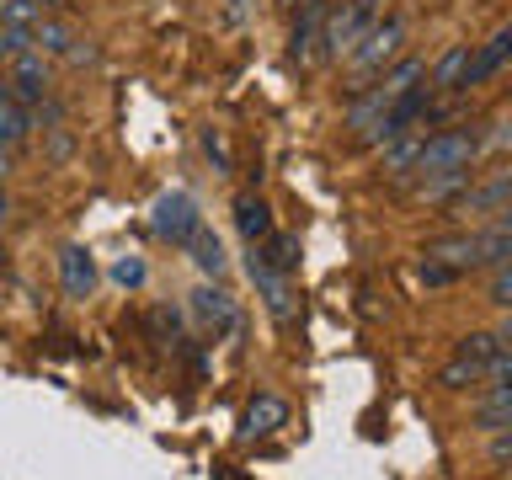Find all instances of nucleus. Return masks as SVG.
<instances>
[{
  "mask_svg": "<svg viewBox=\"0 0 512 480\" xmlns=\"http://www.w3.org/2000/svg\"><path fill=\"white\" fill-rule=\"evenodd\" d=\"M427 256H432V262H443V267H454V272H464V267H480V246H475V235L443 240V246H432Z\"/></svg>",
  "mask_w": 512,
  "mask_h": 480,
  "instance_id": "nucleus-14",
  "label": "nucleus"
},
{
  "mask_svg": "<svg viewBox=\"0 0 512 480\" xmlns=\"http://www.w3.org/2000/svg\"><path fill=\"white\" fill-rule=\"evenodd\" d=\"M400 43H406V16H384V22H374L363 32V43L352 48V70L358 75H379L390 59H400Z\"/></svg>",
  "mask_w": 512,
  "mask_h": 480,
  "instance_id": "nucleus-4",
  "label": "nucleus"
},
{
  "mask_svg": "<svg viewBox=\"0 0 512 480\" xmlns=\"http://www.w3.org/2000/svg\"><path fill=\"white\" fill-rule=\"evenodd\" d=\"M416 150H422V139H416V134L395 139L390 155H384V171H390V176H411V171H416Z\"/></svg>",
  "mask_w": 512,
  "mask_h": 480,
  "instance_id": "nucleus-18",
  "label": "nucleus"
},
{
  "mask_svg": "<svg viewBox=\"0 0 512 480\" xmlns=\"http://www.w3.org/2000/svg\"><path fill=\"white\" fill-rule=\"evenodd\" d=\"M0 22H6V27H38L43 6H38V0H0Z\"/></svg>",
  "mask_w": 512,
  "mask_h": 480,
  "instance_id": "nucleus-20",
  "label": "nucleus"
},
{
  "mask_svg": "<svg viewBox=\"0 0 512 480\" xmlns=\"http://www.w3.org/2000/svg\"><path fill=\"white\" fill-rule=\"evenodd\" d=\"M32 48V27H0V54H27Z\"/></svg>",
  "mask_w": 512,
  "mask_h": 480,
  "instance_id": "nucleus-23",
  "label": "nucleus"
},
{
  "mask_svg": "<svg viewBox=\"0 0 512 480\" xmlns=\"http://www.w3.org/2000/svg\"><path fill=\"white\" fill-rule=\"evenodd\" d=\"M475 155H480V134H475V128H443V134L422 139V150H416V171H422V176L464 171V166H475Z\"/></svg>",
  "mask_w": 512,
  "mask_h": 480,
  "instance_id": "nucleus-3",
  "label": "nucleus"
},
{
  "mask_svg": "<svg viewBox=\"0 0 512 480\" xmlns=\"http://www.w3.org/2000/svg\"><path fill=\"white\" fill-rule=\"evenodd\" d=\"M251 283L262 288L272 320H278V326H294V294H288V278H283V272H272L262 256H251Z\"/></svg>",
  "mask_w": 512,
  "mask_h": 480,
  "instance_id": "nucleus-8",
  "label": "nucleus"
},
{
  "mask_svg": "<svg viewBox=\"0 0 512 480\" xmlns=\"http://www.w3.org/2000/svg\"><path fill=\"white\" fill-rule=\"evenodd\" d=\"M16 139H27V118L6 102V107H0V150H11Z\"/></svg>",
  "mask_w": 512,
  "mask_h": 480,
  "instance_id": "nucleus-21",
  "label": "nucleus"
},
{
  "mask_svg": "<svg viewBox=\"0 0 512 480\" xmlns=\"http://www.w3.org/2000/svg\"><path fill=\"white\" fill-rule=\"evenodd\" d=\"M288 422V400L283 395H256L251 406H246V416H240V438H267V432H278Z\"/></svg>",
  "mask_w": 512,
  "mask_h": 480,
  "instance_id": "nucleus-9",
  "label": "nucleus"
},
{
  "mask_svg": "<svg viewBox=\"0 0 512 480\" xmlns=\"http://www.w3.org/2000/svg\"><path fill=\"white\" fill-rule=\"evenodd\" d=\"M59 278H64V294L70 299H86L91 288H96V262H91V251L86 246H70L59 256Z\"/></svg>",
  "mask_w": 512,
  "mask_h": 480,
  "instance_id": "nucleus-10",
  "label": "nucleus"
},
{
  "mask_svg": "<svg viewBox=\"0 0 512 480\" xmlns=\"http://www.w3.org/2000/svg\"><path fill=\"white\" fill-rule=\"evenodd\" d=\"M6 219H11V198L0 192V224H6Z\"/></svg>",
  "mask_w": 512,
  "mask_h": 480,
  "instance_id": "nucleus-27",
  "label": "nucleus"
},
{
  "mask_svg": "<svg viewBox=\"0 0 512 480\" xmlns=\"http://www.w3.org/2000/svg\"><path fill=\"white\" fill-rule=\"evenodd\" d=\"M320 16H326V0H304V16L294 22V32H288V59H310V48L320 38Z\"/></svg>",
  "mask_w": 512,
  "mask_h": 480,
  "instance_id": "nucleus-12",
  "label": "nucleus"
},
{
  "mask_svg": "<svg viewBox=\"0 0 512 480\" xmlns=\"http://www.w3.org/2000/svg\"><path fill=\"white\" fill-rule=\"evenodd\" d=\"M203 150L214 155V166H219V171H230V155H224V139L214 134V128H208V134H203Z\"/></svg>",
  "mask_w": 512,
  "mask_h": 480,
  "instance_id": "nucleus-26",
  "label": "nucleus"
},
{
  "mask_svg": "<svg viewBox=\"0 0 512 480\" xmlns=\"http://www.w3.org/2000/svg\"><path fill=\"white\" fill-rule=\"evenodd\" d=\"M374 22H379V0H342V6H326V16H320V43H326L331 59H347Z\"/></svg>",
  "mask_w": 512,
  "mask_h": 480,
  "instance_id": "nucleus-1",
  "label": "nucleus"
},
{
  "mask_svg": "<svg viewBox=\"0 0 512 480\" xmlns=\"http://www.w3.org/2000/svg\"><path fill=\"white\" fill-rule=\"evenodd\" d=\"M192 315L203 320L214 336H230L235 326H240V310H235V299L224 294V288H214V283H203L198 294H192Z\"/></svg>",
  "mask_w": 512,
  "mask_h": 480,
  "instance_id": "nucleus-7",
  "label": "nucleus"
},
{
  "mask_svg": "<svg viewBox=\"0 0 512 480\" xmlns=\"http://www.w3.org/2000/svg\"><path fill=\"white\" fill-rule=\"evenodd\" d=\"M70 43H75V32L64 22H38L32 27V48H38V54H64Z\"/></svg>",
  "mask_w": 512,
  "mask_h": 480,
  "instance_id": "nucleus-17",
  "label": "nucleus"
},
{
  "mask_svg": "<svg viewBox=\"0 0 512 480\" xmlns=\"http://www.w3.org/2000/svg\"><path fill=\"white\" fill-rule=\"evenodd\" d=\"M187 251H192V262H198V267L208 272V278H219V272H224V246H219V235L208 230V224L187 240Z\"/></svg>",
  "mask_w": 512,
  "mask_h": 480,
  "instance_id": "nucleus-15",
  "label": "nucleus"
},
{
  "mask_svg": "<svg viewBox=\"0 0 512 480\" xmlns=\"http://www.w3.org/2000/svg\"><path fill=\"white\" fill-rule=\"evenodd\" d=\"M155 230L166 235L171 246H182V251H187V240L203 230L198 203H192L187 192H160V198H155Z\"/></svg>",
  "mask_w": 512,
  "mask_h": 480,
  "instance_id": "nucleus-5",
  "label": "nucleus"
},
{
  "mask_svg": "<svg viewBox=\"0 0 512 480\" xmlns=\"http://www.w3.org/2000/svg\"><path fill=\"white\" fill-rule=\"evenodd\" d=\"M283 6H304V0H283Z\"/></svg>",
  "mask_w": 512,
  "mask_h": 480,
  "instance_id": "nucleus-29",
  "label": "nucleus"
},
{
  "mask_svg": "<svg viewBox=\"0 0 512 480\" xmlns=\"http://www.w3.org/2000/svg\"><path fill=\"white\" fill-rule=\"evenodd\" d=\"M470 187V166L464 171H438V176H422V198H454V192Z\"/></svg>",
  "mask_w": 512,
  "mask_h": 480,
  "instance_id": "nucleus-19",
  "label": "nucleus"
},
{
  "mask_svg": "<svg viewBox=\"0 0 512 480\" xmlns=\"http://www.w3.org/2000/svg\"><path fill=\"white\" fill-rule=\"evenodd\" d=\"M507 342H512L507 326H502V331H475V336H464L459 352H454V363L443 368V390H470V384H480V379H486V368H491V358H496Z\"/></svg>",
  "mask_w": 512,
  "mask_h": 480,
  "instance_id": "nucleus-2",
  "label": "nucleus"
},
{
  "mask_svg": "<svg viewBox=\"0 0 512 480\" xmlns=\"http://www.w3.org/2000/svg\"><path fill=\"white\" fill-rule=\"evenodd\" d=\"M235 230L246 235V246H262L272 235V208L262 198H235Z\"/></svg>",
  "mask_w": 512,
  "mask_h": 480,
  "instance_id": "nucleus-11",
  "label": "nucleus"
},
{
  "mask_svg": "<svg viewBox=\"0 0 512 480\" xmlns=\"http://www.w3.org/2000/svg\"><path fill=\"white\" fill-rule=\"evenodd\" d=\"M491 304H512V262L507 267H491Z\"/></svg>",
  "mask_w": 512,
  "mask_h": 480,
  "instance_id": "nucleus-24",
  "label": "nucleus"
},
{
  "mask_svg": "<svg viewBox=\"0 0 512 480\" xmlns=\"http://www.w3.org/2000/svg\"><path fill=\"white\" fill-rule=\"evenodd\" d=\"M507 54H512V27H496L486 43L470 54V64H464V80H459V91H470V86H486V80L507 64Z\"/></svg>",
  "mask_w": 512,
  "mask_h": 480,
  "instance_id": "nucleus-6",
  "label": "nucleus"
},
{
  "mask_svg": "<svg viewBox=\"0 0 512 480\" xmlns=\"http://www.w3.org/2000/svg\"><path fill=\"white\" fill-rule=\"evenodd\" d=\"M43 91H48L43 54H38V48H27V54H16V96H22V102H43Z\"/></svg>",
  "mask_w": 512,
  "mask_h": 480,
  "instance_id": "nucleus-13",
  "label": "nucleus"
},
{
  "mask_svg": "<svg viewBox=\"0 0 512 480\" xmlns=\"http://www.w3.org/2000/svg\"><path fill=\"white\" fill-rule=\"evenodd\" d=\"M112 283H123V288H139L144 283V256H118V262H112Z\"/></svg>",
  "mask_w": 512,
  "mask_h": 480,
  "instance_id": "nucleus-22",
  "label": "nucleus"
},
{
  "mask_svg": "<svg viewBox=\"0 0 512 480\" xmlns=\"http://www.w3.org/2000/svg\"><path fill=\"white\" fill-rule=\"evenodd\" d=\"M464 64H470V43H454V48L438 59V70H432V86H438V91H459Z\"/></svg>",
  "mask_w": 512,
  "mask_h": 480,
  "instance_id": "nucleus-16",
  "label": "nucleus"
},
{
  "mask_svg": "<svg viewBox=\"0 0 512 480\" xmlns=\"http://www.w3.org/2000/svg\"><path fill=\"white\" fill-rule=\"evenodd\" d=\"M459 278V272L454 267H443V262H432V256H427V262H422V283L427 288H443V283H454Z\"/></svg>",
  "mask_w": 512,
  "mask_h": 480,
  "instance_id": "nucleus-25",
  "label": "nucleus"
},
{
  "mask_svg": "<svg viewBox=\"0 0 512 480\" xmlns=\"http://www.w3.org/2000/svg\"><path fill=\"white\" fill-rule=\"evenodd\" d=\"M11 102V91H6V80H0V107H6Z\"/></svg>",
  "mask_w": 512,
  "mask_h": 480,
  "instance_id": "nucleus-28",
  "label": "nucleus"
}]
</instances>
